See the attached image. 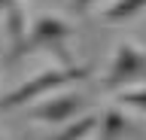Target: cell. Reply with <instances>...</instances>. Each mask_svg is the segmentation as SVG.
Segmentation results:
<instances>
[{
	"instance_id": "obj_1",
	"label": "cell",
	"mask_w": 146,
	"mask_h": 140,
	"mask_svg": "<svg viewBox=\"0 0 146 140\" xmlns=\"http://www.w3.org/2000/svg\"><path fill=\"white\" fill-rule=\"evenodd\" d=\"M94 73L88 64L82 67H52V70H43V73H36L34 79H25L21 85H15L12 92H6L0 98V107L3 110H15V107H25L27 101H34V98H43L49 94L52 88H64V85H73V82H82V79H88Z\"/></svg>"
},
{
	"instance_id": "obj_2",
	"label": "cell",
	"mask_w": 146,
	"mask_h": 140,
	"mask_svg": "<svg viewBox=\"0 0 146 140\" xmlns=\"http://www.w3.org/2000/svg\"><path fill=\"white\" fill-rule=\"evenodd\" d=\"M70 37H73V25H67L61 15H40L31 25V31L21 34L12 55L18 58V55H27V52H36V49H58Z\"/></svg>"
},
{
	"instance_id": "obj_3",
	"label": "cell",
	"mask_w": 146,
	"mask_h": 140,
	"mask_svg": "<svg viewBox=\"0 0 146 140\" xmlns=\"http://www.w3.org/2000/svg\"><path fill=\"white\" fill-rule=\"evenodd\" d=\"M146 76V55L140 49H134L131 43H122L116 49V55L110 61V73L104 79V88H119V85H128Z\"/></svg>"
},
{
	"instance_id": "obj_4",
	"label": "cell",
	"mask_w": 146,
	"mask_h": 140,
	"mask_svg": "<svg viewBox=\"0 0 146 140\" xmlns=\"http://www.w3.org/2000/svg\"><path fill=\"white\" fill-rule=\"evenodd\" d=\"M85 107H88V98L79 92H70V94H61V98L40 104L31 116L36 122H67V119H76V113H82Z\"/></svg>"
},
{
	"instance_id": "obj_5",
	"label": "cell",
	"mask_w": 146,
	"mask_h": 140,
	"mask_svg": "<svg viewBox=\"0 0 146 140\" xmlns=\"http://www.w3.org/2000/svg\"><path fill=\"white\" fill-rule=\"evenodd\" d=\"M143 9H146V0H116V3L100 15V21H104V25H125V21L137 19Z\"/></svg>"
},
{
	"instance_id": "obj_6",
	"label": "cell",
	"mask_w": 146,
	"mask_h": 140,
	"mask_svg": "<svg viewBox=\"0 0 146 140\" xmlns=\"http://www.w3.org/2000/svg\"><path fill=\"white\" fill-rule=\"evenodd\" d=\"M125 128H128V122H125V113L122 110H107L104 116L98 119V131H100V140H119V137H125Z\"/></svg>"
},
{
	"instance_id": "obj_7",
	"label": "cell",
	"mask_w": 146,
	"mask_h": 140,
	"mask_svg": "<svg viewBox=\"0 0 146 140\" xmlns=\"http://www.w3.org/2000/svg\"><path fill=\"white\" fill-rule=\"evenodd\" d=\"M94 128H98V116H79V119H73L64 131H58L52 140H82V137H88Z\"/></svg>"
},
{
	"instance_id": "obj_8",
	"label": "cell",
	"mask_w": 146,
	"mask_h": 140,
	"mask_svg": "<svg viewBox=\"0 0 146 140\" xmlns=\"http://www.w3.org/2000/svg\"><path fill=\"white\" fill-rule=\"evenodd\" d=\"M122 107H134V110L146 113V88H134V92H122L119 94Z\"/></svg>"
},
{
	"instance_id": "obj_9",
	"label": "cell",
	"mask_w": 146,
	"mask_h": 140,
	"mask_svg": "<svg viewBox=\"0 0 146 140\" xmlns=\"http://www.w3.org/2000/svg\"><path fill=\"white\" fill-rule=\"evenodd\" d=\"M91 3L94 0H70V9L73 12H85V9H91Z\"/></svg>"
},
{
	"instance_id": "obj_10",
	"label": "cell",
	"mask_w": 146,
	"mask_h": 140,
	"mask_svg": "<svg viewBox=\"0 0 146 140\" xmlns=\"http://www.w3.org/2000/svg\"><path fill=\"white\" fill-rule=\"evenodd\" d=\"M12 6H18V0H0V9H6V12H9Z\"/></svg>"
}]
</instances>
